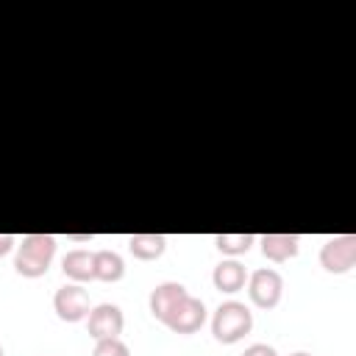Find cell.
Segmentation results:
<instances>
[{
	"label": "cell",
	"mask_w": 356,
	"mask_h": 356,
	"mask_svg": "<svg viewBox=\"0 0 356 356\" xmlns=\"http://www.w3.org/2000/svg\"><path fill=\"white\" fill-rule=\"evenodd\" d=\"M211 284H214V289H220V292H225V295H234V292L245 289V284H248V270H245V264H239L236 259H222V261L214 264V270H211Z\"/></svg>",
	"instance_id": "9"
},
{
	"label": "cell",
	"mask_w": 356,
	"mask_h": 356,
	"mask_svg": "<svg viewBox=\"0 0 356 356\" xmlns=\"http://www.w3.org/2000/svg\"><path fill=\"white\" fill-rule=\"evenodd\" d=\"M320 267L331 275H345L356 267V236L353 234H337L328 236L320 248Z\"/></svg>",
	"instance_id": "3"
},
{
	"label": "cell",
	"mask_w": 356,
	"mask_h": 356,
	"mask_svg": "<svg viewBox=\"0 0 356 356\" xmlns=\"http://www.w3.org/2000/svg\"><path fill=\"white\" fill-rule=\"evenodd\" d=\"M128 250L139 261H153L167 250V236H161V234H131L128 236Z\"/></svg>",
	"instance_id": "12"
},
{
	"label": "cell",
	"mask_w": 356,
	"mask_h": 356,
	"mask_svg": "<svg viewBox=\"0 0 356 356\" xmlns=\"http://www.w3.org/2000/svg\"><path fill=\"white\" fill-rule=\"evenodd\" d=\"M53 309H56L58 320H64V323H81L92 312L89 292L81 284H64L53 295Z\"/></svg>",
	"instance_id": "5"
},
{
	"label": "cell",
	"mask_w": 356,
	"mask_h": 356,
	"mask_svg": "<svg viewBox=\"0 0 356 356\" xmlns=\"http://www.w3.org/2000/svg\"><path fill=\"white\" fill-rule=\"evenodd\" d=\"M248 295L259 309H275L284 295V278L273 267H261L248 275Z\"/></svg>",
	"instance_id": "4"
},
{
	"label": "cell",
	"mask_w": 356,
	"mask_h": 356,
	"mask_svg": "<svg viewBox=\"0 0 356 356\" xmlns=\"http://www.w3.org/2000/svg\"><path fill=\"white\" fill-rule=\"evenodd\" d=\"M53 256H56V236H50V234H25L22 242L17 245L14 270L22 278H39V275L47 273Z\"/></svg>",
	"instance_id": "1"
},
{
	"label": "cell",
	"mask_w": 356,
	"mask_h": 356,
	"mask_svg": "<svg viewBox=\"0 0 356 356\" xmlns=\"http://www.w3.org/2000/svg\"><path fill=\"white\" fill-rule=\"evenodd\" d=\"M14 248H17V239H14L11 234H0V259L8 256Z\"/></svg>",
	"instance_id": "17"
},
{
	"label": "cell",
	"mask_w": 356,
	"mask_h": 356,
	"mask_svg": "<svg viewBox=\"0 0 356 356\" xmlns=\"http://www.w3.org/2000/svg\"><path fill=\"white\" fill-rule=\"evenodd\" d=\"M61 270H64V275H67L72 284L95 281V275H92V253L83 250V248L70 250V253L61 259Z\"/></svg>",
	"instance_id": "13"
},
{
	"label": "cell",
	"mask_w": 356,
	"mask_h": 356,
	"mask_svg": "<svg viewBox=\"0 0 356 356\" xmlns=\"http://www.w3.org/2000/svg\"><path fill=\"white\" fill-rule=\"evenodd\" d=\"M206 323V303L200 298H192L186 295L167 317H164V325L172 331V334H195L200 331V325Z\"/></svg>",
	"instance_id": "6"
},
{
	"label": "cell",
	"mask_w": 356,
	"mask_h": 356,
	"mask_svg": "<svg viewBox=\"0 0 356 356\" xmlns=\"http://www.w3.org/2000/svg\"><path fill=\"white\" fill-rule=\"evenodd\" d=\"M259 245H261L264 259H270L275 264L295 259L300 250V239L295 234H264V236H259Z\"/></svg>",
	"instance_id": "10"
},
{
	"label": "cell",
	"mask_w": 356,
	"mask_h": 356,
	"mask_svg": "<svg viewBox=\"0 0 356 356\" xmlns=\"http://www.w3.org/2000/svg\"><path fill=\"white\" fill-rule=\"evenodd\" d=\"M0 356H6V350H3V345H0Z\"/></svg>",
	"instance_id": "19"
},
{
	"label": "cell",
	"mask_w": 356,
	"mask_h": 356,
	"mask_svg": "<svg viewBox=\"0 0 356 356\" xmlns=\"http://www.w3.org/2000/svg\"><path fill=\"white\" fill-rule=\"evenodd\" d=\"M86 328H89V337L95 342L120 337L122 328H125V314H122V309L117 303H97L86 317Z\"/></svg>",
	"instance_id": "7"
},
{
	"label": "cell",
	"mask_w": 356,
	"mask_h": 356,
	"mask_svg": "<svg viewBox=\"0 0 356 356\" xmlns=\"http://www.w3.org/2000/svg\"><path fill=\"white\" fill-rule=\"evenodd\" d=\"M92 275H95V281H103V284L120 281L125 275L122 256L114 250H95L92 253Z\"/></svg>",
	"instance_id": "11"
},
{
	"label": "cell",
	"mask_w": 356,
	"mask_h": 356,
	"mask_svg": "<svg viewBox=\"0 0 356 356\" xmlns=\"http://www.w3.org/2000/svg\"><path fill=\"white\" fill-rule=\"evenodd\" d=\"M242 356H278V353H275V348H273V345L253 342V345H248V348H245V353H242Z\"/></svg>",
	"instance_id": "16"
},
{
	"label": "cell",
	"mask_w": 356,
	"mask_h": 356,
	"mask_svg": "<svg viewBox=\"0 0 356 356\" xmlns=\"http://www.w3.org/2000/svg\"><path fill=\"white\" fill-rule=\"evenodd\" d=\"M256 242L253 234H217L214 236V248L222 253V256H242L250 250V245Z\"/></svg>",
	"instance_id": "14"
},
{
	"label": "cell",
	"mask_w": 356,
	"mask_h": 356,
	"mask_svg": "<svg viewBox=\"0 0 356 356\" xmlns=\"http://www.w3.org/2000/svg\"><path fill=\"white\" fill-rule=\"evenodd\" d=\"M289 356H314V353H309V350H295V353H289Z\"/></svg>",
	"instance_id": "18"
},
{
	"label": "cell",
	"mask_w": 356,
	"mask_h": 356,
	"mask_svg": "<svg viewBox=\"0 0 356 356\" xmlns=\"http://www.w3.org/2000/svg\"><path fill=\"white\" fill-rule=\"evenodd\" d=\"M253 328V312L242 300H225L211 314V334L222 345H234L245 339Z\"/></svg>",
	"instance_id": "2"
},
{
	"label": "cell",
	"mask_w": 356,
	"mask_h": 356,
	"mask_svg": "<svg viewBox=\"0 0 356 356\" xmlns=\"http://www.w3.org/2000/svg\"><path fill=\"white\" fill-rule=\"evenodd\" d=\"M92 356H131V348H128L120 337L97 339V342H95V353H92Z\"/></svg>",
	"instance_id": "15"
},
{
	"label": "cell",
	"mask_w": 356,
	"mask_h": 356,
	"mask_svg": "<svg viewBox=\"0 0 356 356\" xmlns=\"http://www.w3.org/2000/svg\"><path fill=\"white\" fill-rule=\"evenodd\" d=\"M189 292H186V286L184 284H178V281H164V284H159L153 292H150V298H147V303H150V314L159 320V323H164V317L186 298Z\"/></svg>",
	"instance_id": "8"
}]
</instances>
